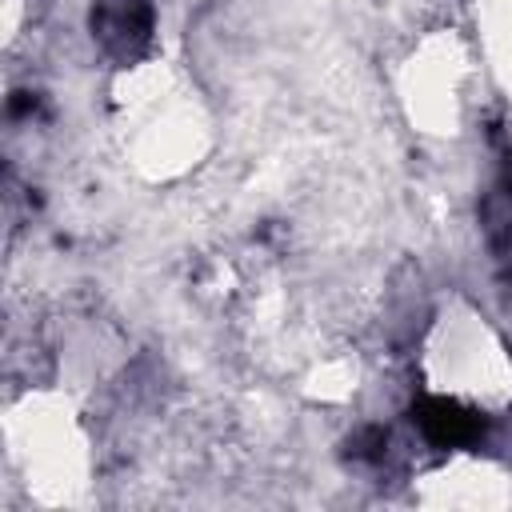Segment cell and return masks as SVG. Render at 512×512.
Listing matches in <instances>:
<instances>
[{"label": "cell", "instance_id": "1", "mask_svg": "<svg viewBox=\"0 0 512 512\" xmlns=\"http://www.w3.org/2000/svg\"><path fill=\"white\" fill-rule=\"evenodd\" d=\"M108 132L120 160L148 184L196 172L212 144V112L192 76L164 56L120 68L108 84Z\"/></svg>", "mask_w": 512, "mask_h": 512}, {"label": "cell", "instance_id": "2", "mask_svg": "<svg viewBox=\"0 0 512 512\" xmlns=\"http://www.w3.org/2000/svg\"><path fill=\"white\" fill-rule=\"evenodd\" d=\"M8 480L44 508L84 504L96 480V440L72 392L36 384L4 408Z\"/></svg>", "mask_w": 512, "mask_h": 512}, {"label": "cell", "instance_id": "3", "mask_svg": "<svg viewBox=\"0 0 512 512\" xmlns=\"http://www.w3.org/2000/svg\"><path fill=\"white\" fill-rule=\"evenodd\" d=\"M420 384L476 412L512 408V344L500 324L468 296L448 292L428 312L416 340Z\"/></svg>", "mask_w": 512, "mask_h": 512}, {"label": "cell", "instance_id": "4", "mask_svg": "<svg viewBox=\"0 0 512 512\" xmlns=\"http://www.w3.org/2000/svg\"><path fill=\"white\" fill-rule=\"evenodd\" d=\"M480 60L468 32L440 24L408 40L392 64V92L408 128L436 144H456L476 108Z\"/></svg>", "mask_w": 512, "mask_h": 512}, {"label": "cell", "instance_id": "5", "mask_svg": "<svg viewBox=\"0 0 512 512\" xmlns=\"http://www.w3.org/2000/svg\"><path fill=\"white\" fill-rule=\"evenodd\" d=\"M412 500L428 508H508L512 468L496 456L452 452L412 476Z\"/></svg>", "mask_w": 512, "mask_h": 512}, {"label": "cell", "instance_id": "6", "mask_svg": "<svg viewBox=\"0 0 512 512\" xmlns=\"http://www.w3.org/2000/svg\"><path fill=\"white\" fill-rule=\"evenodd\" d=\"M468 40L492 92L512 104V0H468Z\"/></svg>", "mask_w": 512, "mask_h": 512}, {"label": "cell", "instance_id": "7", "mask_svg": "<svg viewBox=\"0 0 512 512\" xmlns=\"http://www.w3.org/2000/svg\"><path fill=\"white\" fill-rule=\"evenodd\" d=\"M360 388V364L352 356H316L300 376V396L312 404H348Z\"/></svg>", "mask_w": 512, "mask_h": 512}]
</instances>
